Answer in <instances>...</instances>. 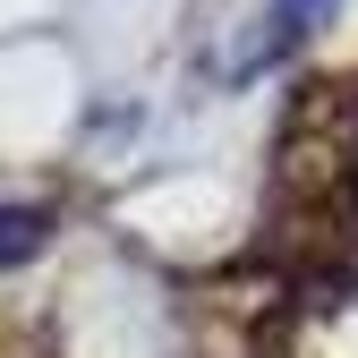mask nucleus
<instances>
[{"label": "nucleus", "instance_id": "f257e3e1", "mask_svg": "<svg viewBox=\"0 0 358 358\" xmlns=\"http://www.w3.org/2000/svg\"><path fill=\"white\" fill-rule=\"evenodd\" d=\"M43 239H52V213H34V205H0V264L34 256Z\"/></svg>", "mask_w": 358, "mask_h": 358}, {"label": "nucleus", "instance_id": "f03ea898", "mask_svg": "<svg viewBox=\"0 0 358 358\" xmlns=\"http://www.w3.org/2000/svg\"><path fill=\"white\" fill-rule=\"evenodd\" d=\"M350 188H358V154H350Z\"/></svg>", "mask_w": 358, "mask_h": 358}]
</instances>
